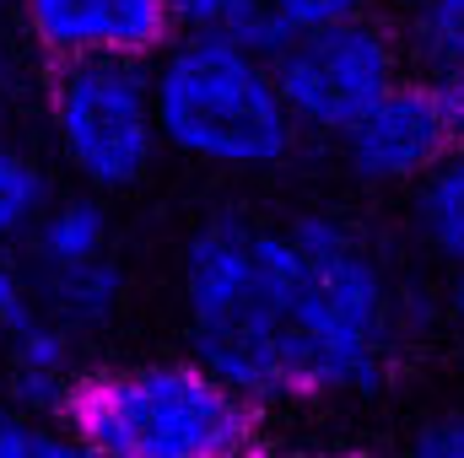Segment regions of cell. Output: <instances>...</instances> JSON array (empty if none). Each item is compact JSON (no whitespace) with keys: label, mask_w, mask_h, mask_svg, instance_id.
<instances>
[{"label":"cell","mask_w":464,"mask_h":458,"mask_svg":"<svg viewBox=\"0 0 464 458\" xmlns=\"http://www.w3.org/2000/svg\"><path fill=\"white\" fill-rule=\"evenodd\" d=\"M179 313L189 356L254 410L372 394L400 340L383 253L324 211L206 216L179 253Z\"/></svg>","instance_id":"obj_1"},{"label":"cell","mask_w":464,"mask_h":458,"mask_svg":"<svg viewBox=\"0 0 464 458\" xmlns=\"http://www.w3.org/2000/svg\"><path fill=\"white\" fill-rule=\"evenodd\" d=\"M146 76L162 151L184 162L217 173H270L303 140L270 76V54L217 27H173L146 60Z\"/></svg>","instance_id":"obj_2"},{"label":"cell","mask_w":464,"mask_h":458,"mask_svg":"<svg viewBox=\"0 0 464 458\" xmlns=\"http://www.w3.org/2000/svg\"><path fill=\"white\" fill-rule=\"evenodd\" d=\"M60 421L98 458H254L259 415L195 356L87 372Z\"/></svg>","instance_id":"obj_3"},{"label":"cell","mask_w":464,"mask_h":458,"mask_svg":"<svg viewBox=\"0 0 464 458\" xmlns=\"http://www.w3.org/2000/svg\"><path fill=\"white\" fill-rule=\"evenodd\" d=\"M44 140L76 189H140L162 157L146 60H60L44 81Z\"/></svg>","instance_id":"obj_4"},{"label":"cell","mask_w":464,"mask_h":458,"mask_svg":"<svg viewBox=\"0 0 464 458\" xmlns=\"http://www.w3.org/2000/svg\"><path fill=\"white\" fill-rule=\"evenodd\" d=\"M270 76L297 119V129L341 135L405 76V49L394 27L362 5L351 16L319 22L297 33L292 43H281L270 54Z\"/></svg>","instance_id":"obj_5"},{"label":"cell","mask_w":464,"mask_h":458,"mask_svg":"<svg viewBox=\"0 0 464 458\" xmlns=\"http://www.w3.org/2000/svg\"><path fill=\"white\" fill-rule=\"evenodd\" d=\"M464 140L427 76H400L367 114L335 135L351 178L372 189H405L438 167V157Z\"/></svg>","instance_id":"obj_6"},{"label":"cell","mask_w":464,"mask_h":458,"mask_svg":"<svg viewBox=\"0 0 464 458\" xmlns=\"http://www.w3.org/2000/svg\"><path fill=\"white\" fill-rule=\"evenodd\" d=\"M27 43L60 60H151L168 33V0H11Z\"/></svg>","instance_id":"obj_7"},{"label":"cell","mask_w":464,"mask_h":458,"mask_svg":"<svg viewBox=\"0 0 464 458\" xmlns=\"http://www.w3.org/2000/svg\"><path fill=\"white\" fill-rule=\"evenodd\" d=\"M76 335L65 324H54L49 313H38L33 302L22 308V319L11 324V335L0 345V367H5V399L38 415H60L65 394L76 388Z\"/></svg>","instance_id":"obj_8"},{"label":"cell","mask_w":464,"mask_h":458,"mask_svg":"<svg viewBox=\"0 0 464 458\" xmlns=\"http://www.w3.org/2000/svg\"><path fill=\"white\" fill-rule=\"evenodd\" d=\"M367 0H168L173 27H217V33H227L259 54H276L297 33L351 16Z\"/></svg>","instance_id":"obj_9"},{"label":"cell","mask_w":464,"mask_h":458,"mask_svg":"<svg viewBox=\"0 0 464 458\" xmlns=\"http://www.w3.org/2000/svg\"><path fill=\"white\" fill-rule=\"evenodd\" d=\"M22 275H27V302H33L38 313H49L54 324H65L76 340L103 335L119 319L124 291H130V275H124L119 248L98 253V259H82V264L22 270Z\"/></svg>","instance_id":"obj_10"},{"label":"cell","mask_w":464,"mask_h":458,"mask_svg":"<svg viewBox=\"0 0 464 458\" xmlns=\"http://www.w3.org/2000/svg\"><path fill=\"white\" fill-rule=\"evenodd\" d=\"M22 248H27L22 270H54V264H82V259L109 253L114 248L109 195H92V189L49 195L44 211L33 216V227L22 232Z\"/></svg>","instance_id":"obj_11"},{"label":"cell","mask_w":464,"mask_h":458,"mask_svg":"<svg viewBox=\"0 0 464 458\" xmlns=\"http://www.w3.org/2000/svg\"><path fill=\"white\" fill-rule=\"evenodd\" d=\"M54 195L49 184V162L38 151V140L27 135V119L16 114V92L0 60V243H22V232L33 227V216L44 211V200Z\"/></svg>","instance_id":"obj_12"},{"label":"cell","mask_w":464,"mask_h":458,"mask_svg":"<svg viewBox=\"0 0 464 458\" xmlns=\"http://www.w3.org/2000/svg\"><path fill=\"white\" fill-rule=\"evenodd\" d=\"M411 49L464 135V0H421L411 11Z\"/></svg>","instance_id":"obj_13"},{"label":"cell","mask_w":464,"mask_h":458,"mask_svg":"<svg viewBox=\"0 0 464 458\" xmlns=\"http://www.w3.org/2000/svg\"><path fill=\"white\" fill-rule=\"evenodd\" d=\"M416 232L421 243L449 264V270H464V140H454L432 173H421L416 184Z\"/></svg>","instance_id":"obj_14"},{"label":"cell","mask_w":464,"mask_h":458,"mask_svg":"<svg viewBox=\"0 0 464 458\" xmlns=\"http://www.w3.org/2000/svg\"><path fill=\"white\" fill-rule=\"evenodd\" d=\"M0 458H98L60 415L22 410L0 399Z\"/></svg>","instance_id":"obj_15"},{"label":"cell","mask_w":464,"mask_h":458,"mask_svg":"<svg viewBox=\"0 0 464 458\" xmlns=\"http://www.w3.org/2000/svg\"><path fill=\"white\" fill-rule=\"evenodd\" d=\"M411 458H464V410L432 415V421L416 432Z\"/></svg>","instance_id":"obj_16"},{"label":"cell","mask_w":464,"mask_h":458,"mask_svg":"<svg viewBox=\"0 0 464 458\" xmlns=\"http://www.w3.org/2000/svg\"><path fill=\"white\" fill-rule=\"evenodd\" d=\"M22 308H27V275H22V264L11 259V248L0 243V345L11 335V324L22 319Z\"/></svg>","instance_id":"obj_17"},{"label":"cell","mask_w":464,"mask_h":458,"mask_svg":"<svg viewBox=\"0 0 464 458\" xmlns=\"http://www.w3.org/2000/svg\"><path fill=\"white\" fill-rule=\"evenodd\" d=\"M449 313H454V329L464 340V270H454V281H449Z\"/></svg>","instance_id":"obj_18"},{"label":"cell","mask_w":464,"mask_h":458,"mask_svg":"<svg viewBox=\"0 0 464 458\" xmlns=\"http://www.w3.org/2000/svg\"><path fill=\"white\" fill-rule=\"evenodd\" d=\"M11 27H16V11H11V0H0V60L11 54Z\"/></svg>","instance_id":"obj_19"},{"label":"cell","mask_w":464,"mask_h":458,"mask_svg":"<svg viewBox=\"0 0 464 458\" xmlns=\"http://www.w3.org/2000/svg\"><path fill=\"white\" fill-rule=\"evenodd\" d=\"M367 5H383V11H394V16H411L421 0H367Z\"/></svg>","instance_id":"obj_20"},{"label":"cell","mask_w":464,"mask_h":458,"mask_svg":"<svg viewBox=\"0 0 464 458\" xmlns=\"http://www.w3.org/2000/svg\"><path fill=\"white\" fill-rule=\"evenodd\" d=\"M308 458H356V453H308Z\"/></svg>","instance_id":"obj_21"}]
</instances>
